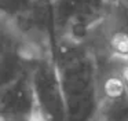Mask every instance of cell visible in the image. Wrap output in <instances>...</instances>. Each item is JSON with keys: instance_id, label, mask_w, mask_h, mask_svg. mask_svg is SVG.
<instances>
[{"instance_id": "cell-1", "label": "cell", "mask_w": 128, "mask_h": 121, "mask_svg": "<svg viewBox=\"0 0 128 121\" xmlns=\"http://www.w3.org/2000/svg\"><path fill=\"white\" fill-rule=\"evenodd\" d=\"M66 110V121H94L98 68L80 38L56 37L51 44Z\"/></svg>"}, {"instance_id": "cell-2", "label": "cell", "mask_w": 128, "mask_h": 121, "mask_svg": "<svg viewBox=\"0 0 128 121\" xmlns=\"http://www.w3.org/2000/svg\"><path fill=\"white\" fill-rule=\"evenodd\" d=\"M98 66L128 63V10L117 0H108L98 19L80 38Z\"/></svg>"}, {"instance_id": "cell-3", "label": "cell", "mask_w": 128, "mask_h": 121, "mask_svg": "<svg viewBox=\"0 0 128 121\" xmlns=\"http://www.w3.org/2000/svg\"><path fill=\"white\" fill-rule=\"evenodd\" d=\"M36 110L42 121H66L62 88L51 50L40 51L29 63Z\"/></svg>"}, {"instance_id": "cell-4", "label": "cell", "mask_w": 128, "mask_h": 121, "mask_svg": "<svg viewBox=\"0 0 128 121\" xmlns=\"http://www.w3.org/2000/svg\"><path fill=\"white\" fill-rule=\"evenodd\" d=\"M36 52L40 51L26 40L14 22L0 14V88L22 76Z\"/></svg>"}, {"instance_id": "cell-5", "label": "cell", "mask_w": 128, "mask_h": 121, "mask_svg": "<svg viewBox=\"0 0 128 121\" xmlns=\"http://www.w3.org/2000/svg\"><path fill=\"white\" fill-rule=\"evenodd\" d=\"M108 0H50L54 40L81 38L103 11Z\"/></svg>"}, {"instance_id": "cell-6", "label": "cell", "mask_w": 128, "mask_h": 121, "mask_svg": "<svg viewBox=\"0 0 128 121\" xmlns=\"http://www.w3.org/2000/svg\"><path fill=\"white\" fill-rule=\"evenodd\" d=\"M94 121H128V87L118 66H98Z\"/></svg>"}, {"instance_id": "cell-7", "label": "cell", "mask_w": 128, "mask_h": 121, "mask_svg": "<svg viewBox=\"0 0 128 121\" xmlns=\"http://www.w3.org/2000/svg\"><path fill=\"white\" fill-rule=\"evenodd\" d=\"M0 114H7V116L37 114L29 68L15 81L0 88Z\"/></svg>"}, {"instance_id": "cell-8", "label": "cell", "mask_w": 128, "mask_h": 121, "mask_svg": "<svg viewBox=\"0 0 128 121\" xmlns=\"http://www.w3.org/2000/svg\"><path fill=\"white\" fill-rule=\"evenodd\" d=\"M39 2L40 0H0V14L17 22L29 14Z\"/></svg>"}, {"instance_id": "cell-9", "label": "cell", "mask_w": 128, "mask_h": 121, "mask_svg": "<svg viewBox=\"0 0 128 121\" xmlns=\"http://www.w3.org/2000/svg\"><path fill=\"white\" fill-rule=\"evenodd\" d=\"M0 121H42V118L37 114L30 116H7L0 114Z\"/></svg>"}, {"instance_id": "cell-10", "label": "cell", "mask_w": 128, "mask_h": 121, "mask_svg": "<svg viewBox=\"0 0 128 121\" xmlns=\"http://www.w3.org/2000/svg\"><path fill=\"white\" fill-rule=\"evenodd\" d=\"M120 73H121L122 80L125 81V84H127V87H128V63L120 66Z\"/></svg>"}, {"instance_id": "cell-11", "label": "cell", "mask_w": 128, "mask_h": 121, "mask_svg": "<svg viewBox=\"0 0 128 121\" xmlns=\"http://www.w3.org/2000/svg\"><path fill=\"white\" fill-rule=\"evenodd\" d=\"M117 2H118V3H121V4L124 6V7L127 8V10H128V0H117Z\"/></svg>"}]
</instances>
